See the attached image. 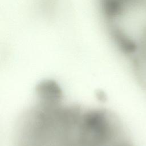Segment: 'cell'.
<instances>
[{"label": "cell", "mask_w": 146, "mask_h": 146, "mask_svg": "<svg viewBox=\"0 0 146 146\" xmlns=\"http://www.w3.org/2000/svg\"><path fill=\"white\" fill-rule=\"evenodd\" d=\"M28 146H134L127 133L109 125L81 122L55 128Z\"/></svg>", "instance_id": "1"}]
</instances>
